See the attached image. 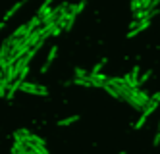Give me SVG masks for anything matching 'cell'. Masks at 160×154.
<instances>
[{"mask_svg":"<svg viewBox=\"0 0 160 154\" xmlns=\"http://www.w3.org/2000/svg\"><path fill=\"white\" fill-rule=\"evenodd\" d=\"M158 104H160V92H154L152 97H151V102L147 104V108H145V112H143L141 116H143V117H148V116H151V114L158 108Z\"/></svg>","mask_w":160,"mask_h":154,"instance_id":"4","label":"cell"},{"mask_svg":"<svg viewBox=\"0 0 160 154\" xmlns=\"http://www.w3.org/2000/svg\"><path fill=\"white\" fill-rule=\"evenodd\" d=\"M133 110H137V112H145V108H147V104L151 102V97L145 92V91H141V89H133V92H131V97L125 100Z\"/></svg>","mask_w":160,"mask_h":154,"instance_id":"1","label":"cell"},{"mask_svg":"<svg viewBox=\"0 0 160 154\" xmlns=\"http://www.w3.org/2000/svg\"><path fill=\"white\" fill-rule=\"evenodd\" d=\"M106 62H108V60H106V58H102V60H100V62H97V66H95L93 69H91V73H95V75H97V73H100V69H102V67H104V64H106Z\"/></svg>","mask_w":160,"mask_h":154,"instance_id":"13","label":"cell"},{"mask_svg":"<svg viewBox=\"0 0 160 154\" xmlns=\"http://www.w3.org/2000/svg\"><path fill=\"white\" fill-rule=\"evenodd\" d=\"M25 2H27V0H19V2H16V4H14L12 8H10V10L6 12V16H4V21H2V27H4V23H6V21L10 19V17H12V16H14V14H16V12H18V10L21 8V6H23Z\"/></svg>","mask_w":160,"mask_h":154,"instance_id":"7","label":"cell"},{"mask_svg":"<svg viewBox=\"0 0 160 154\" xmlns=\"http://www.w3.org/2000/svg\"><path fill=\"white\" fill-rule=\"evenodd\" d=\"M56 54H58V46H52L50 52H48V56H47V62H44V66L41 67V73H47V72H48V67L52 66V62H54Z\"/></svg>","mask_w":160,"mask_h":154,"instance_id":"6","label":"cell"},{"mask_svg":"<svg viewBox=\"0 0 160 154\" xmlns=\"http://www.w3.org/2000/svg\"><path fill=\"white\" fill-rule=\"evenodd\" d=\"M91 72H87V69L83 67H75V79H87Z\"/></svg>","mask_w":160,"mask_h":154,"instance_id":"12","label":"cell"},{"mask_svg":"<svg viewBox=\"0 0 160 154\" xmlns=\"http://www.w3.org/2000/svg\"><path fill=\"white\" fill-rule=\"evenodd\" d=\"M52 2H54V0H44V4H47V6H50Z\"/></svg>","mask_w":160,"mask_h":154,"instance_id":"18","label":"cell"},{"mask_svg":"<svg viewBox=\"0 0 160 154\" xmlns=\"http://www.w3.org/2000/svg\"><path fill=\"white\" fill-rule=\"evenodd\" d=\"M141 10V0H131V12L135 14V12Z\"/></svg>","mask_w":160,"mask_h":154,"instance_id":"16","label":"cell"},{"mask_svg":"<svg viewBox=\"0 0 160 154\" xmlns=\"http://www.w3.org/2000/svg\"><path fill=\"white\" fill-rule=\"evenodd\" d=\"M158 131H160V122H158Z\"/></svg>","mask_w":160,"mask_h":154,"instance_id":"19","label":"cell"},{"mask_svg":"<svg viewBox=\"0 0 160 154\" xmlns=\"http://www.w3.org/2000/svg\"><path fill=\"white\" fill-rule=\"evenodd\" d=\"M79 120V116H68V117H62V120L58 122V125L60 127H66V125H72L73 122H77Z\"/></svg>","mask_w":160,"mask_h":154,"instance_id":"11","label":"cell"},{"mask_svg":"<svg viewBox=\"0 0 160 154\" xmlns=\"http://www.w3.org/2000/svg\"><path fill=\"white\" fill-rule=\"evenodd\" d=\"M29 27H27V23H25V25H19L14 33H12V37H16V39H25V37H29Z\"/></svg>","mask_w":160,"mask_h":154,"instance_id":"8","label":"cell"},{"mask_svg":"<svg viewBox=\"0 0 160 154\" xmlns=\"http://www.w3.org/2000/svg\"><path fill=\"white\" fill-rule=\"evenodd\" d=\"M21 92H29V94H39V97H47L48 94V89L44 87V85H39V83H23L19 89Z\"/></svg>","mask_w":160,"mask_h":154,"instance_id":"2","label":"cell"},{"mask_svg":"<svg viewBox=\"0 0 160 154\" xmlns=\"http://www.w3.org/2000/svg\"><path fill=\"white\" fill-rule=\"evenodd\" d=\"M118 154H125V152H118Z\"/></svg>","mask_w":160,"mask_h":154,"instance_id":"20","label":"cell"},{"mask_svg":"<svg viewBox=\"0 0 160 154\" xmlns=\"http://www.w3.org/2000/svg\"><path fill=\"white\" fill-rule=\"evenodd\" d=\"M151 75H152V69H147V72H145V73H143V75L139 77V87L143 85L145 81H148V77H151Z\"/></svg>","mask_w":160,"mask_h":154,"instance_id":"15","label":"cell"},{"mask_svg":"<svg viewBox=\"0 0 160 154\" xmlns=\"http://www.w3.org/2000/svg\"><path fill=\"white\" fill-rule=\"evenodd\" d=\"M73 83L79 85V87H93V83H91L89 79H73Z\"/></svg>","mask_w":160,"mask_h":154,"instance_id":"14","label":"cell"},{"mask_svg":"<svg viewBox=\"0 0 160 154\" xmlns=\"http://www.w3.org/2000/svg\"><path fill=\"white\" fill-rule=\"evenodd\" d=\"M31 137H33V133L31 131H27V129H18V131L14 133V141H21V143H31Z\"/></svg>","mask_w":160,"mask_h":154,"instance_id":"5","label":"cell"},{"mask_svg":"<svg viewBox=\"0 0 160 154\" xmlns=\"http://www.w3.org/2000/svg\"><path fill=\"white\" fill-rule=\"evenodd\" d=\"M160 145V131L156 133V137H154V147H158Z\"/></svg>","mask_w":160,"mask_h":154,"instance_id":"17","label":"cell"},{"mask_svg":"<svg viewBox=\"0 0 160 154\" xmlns=\"http://www.w3.org/2000/svg\"><path fill=\"white\" fill-rule=\"evenodd\" d=\"M123 79H125V83H128L131 89H139V66H135L131 69V73L123 75Z\"/></svg>","mask_w":160,"mask_h":154,"instance_id":"3","label":"cell"},{"mask_svg":"<svg viewBox=\"0 0 160 154\" xmlns=\"http://www.w3.org/2000/svg\"><path fill=\"white\" fill-rule=\"evenodd\" d=\"M148 25H151V19H145V21H141V23H139V27H137V29H133V31H129V33H128V39H133L135 35H139L141 31H145V29H147Z\"/></svg>","mask_w":160,"mask_h":154,"instance_id":"9","label":"cell"},{"mask_svg":"<svg viewBox=\"0 0 160 154\" xmlns=\"http://www.w3.org/2000/svg\"><path fill=\"white\" fill-rule=\"evenodd\" d=\"M27 148H29L33 154H48V150H47V147H44V145H35V143H29V145H27Z\"/></svg>","mask_w":160,"mask_h":154,"instance_id":"10","label":"cell"}]
</instances>
